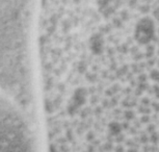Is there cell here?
I'll list each match as a JSON object with an SVG mask.
<instances>
[{
    "mask_svg": "<svg viewBox=\"0 0 159 152\" xmlns=\"http://www.w3.org/2000/svg\"><path fill=\"white\" fill-rule=\"evenodd\" d=\"M150 78L152 80H155V81H158L159 80V70H157V69L152 70L151 73H150Z\"/></svg>",
    "mask_w": 159,
    "mask_h": 152,
    "instance_id": "obj_3",
    "label": "cell"
},
{
    "mask_svg": "<svg viewBox=\"0 0 159 152\" xmlns=\"http://www.w3.org/2000/svg\"><path fill=\"white\" fill-rule=\"evenodd\" d=\"M155 94H156V97L159 99V86H155Z\"/></svg>",
    "mask_w": 159,
    "mask_h": 152,
    "instance_id": "obj_4",
    "label": "cell"
},
{
    "mask_svg": "<svg viewBox=\"0 0 159 152\" xmlns=\"http://www.w3.org/2000/svg\"><path fill=\"white\" fill-rule=\"evenodd\" d=\"M134 114L125 120L86 124L46 146L47 152H159V113Z\"/></svg>",
    "mask_w": 159,
    "mask_h": 152,
    "instance_id": "obj_1",
    "label": "cell"
},
{
    "mask_svg": "<svg viewBox=\"0 0 159 152\" xmlns=\"http://www.w3.org/2000/svg\"><path fill=\"white\" fill-rule=\"evenodd\" d=\"M158 35H159V29H158Z\"/></svg>",
    "mask_w": 159,
    "mask_h": 152,
    "instance_id": "obj_5",
    "label": "cell"
},
{
    "mask_svg": "<svg viewBox=\"0 0 159 152\" xmlns=\"http://www.w3.org/2000/svg\"><path fill=\"white\" fill-rule=\"evenodd\" d=\"M0 152H40L35 135L26 116L0 92Z\"/></svg>",
    "mask_w": 159,
    "mask_h": 152,
    "instance_id": "obj_2",
    "label": "cell"
}]
</instances>
